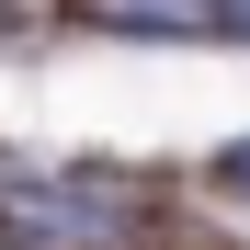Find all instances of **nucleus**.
Instances as JSON below:
<instances>
[{"label":"nucleus","instance_id":"1","mask_svg":"<svg viewBox=\"0 0 250 250\" xmlns=\"http://www.w3.org/2000/svg\"><path fill=\"white\" fill-rule=\"evenodd\" d=\"M205 12H216V23H228V34H250V0H205Z\"/></svg>","mask_w":250,"mask_h":250},{"label":"nucleus","instance_id":"2","mask_svg":"<svg viewBox=\"0 0 250 250\" xmlns=\"http://www.w3.org/2000/svg\"><path fill=\"white\" fill-rule=\"evenodd\" d=\"M216 182H239V193H250V148H228V159H216Z\"/></svg>","mask_w":250,"mask_h":250}]
</instances>
